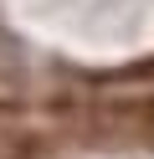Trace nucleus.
Instances as JSON below:
<instances>
[{
    "label": "nucleus",
    "mask_w": 154,
    "mask_h": 159,
    "mask_svg": "<svg viewBox=\"0 0 154 159\" xmlns=\"http://www.w3.org/2000/svg\"><path fill=\"white\" fill-rule=\"evenodd\" d=\"M87 128L98 144L108 149H133V154H154V93H118L103 98L87 113Z\"/></svg>",
    "instance_id": "obj_1"
}]
</instances>
